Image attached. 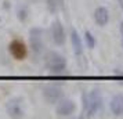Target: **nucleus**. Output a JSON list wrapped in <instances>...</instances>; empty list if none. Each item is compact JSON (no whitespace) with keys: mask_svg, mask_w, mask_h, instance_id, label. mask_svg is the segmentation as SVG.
Returning a JSON list of instances; mask_svg holds the SVG:
<instances>
[{"mask_svg":"<svg viewBox=\"0 0 123 119\" xmlns=\"http://www.w3.org/2000/svg\"><path fill=\"white\" fill-rule=\"evenodd\" d=\"M76 111V104L69 98H61L55 105V113L61 118H67L73 115Z\"/></svg>","mask_w":123,"mask_h":119,"instance_id":"39448f33","label":"nucleus"},{"mask_svg":"<svg viewBox=\"0 0 123 119\" xmlns=\"http://www.w3.org/2000/svg\"><path fill=\"white\" fill-rule=\"evenodd\" d=\"M44 65L50 72L58 74L67 68V60L62 54L57 51H49L44 57Z\"/></svg>","mask_w":123,"mask_h":119,"instance_id":"f03ea898","label":"nucleus"},{"mask_svg":"<svg viewBox=\"0 0 123 119\" xmlns=\"http://www.w3.org/2000/svg\"><path fill=\"white\" fill-rule=\"evenodd\" d=\"M28 14H29V11H28V7L26 6H19L18 7L17 17H18V19H19L21 22H25V21L28 19Z\"/></svg>","mask_w":123,"mask_h":119,"instance_id":"ddd939ff","label":"nucleus"},{"mask_svg":"<svg viewBox=\"0 0 123 119\" xmlns=\"http://www.w3.org/2000/svg\"><path fill=\"white\" fill-rule=\"evenodd\" d=\"M64 96V91L57 85H47L43 87V97L49 104H57Z\"/></svg>","mask_w":123,"mask_h":119,"instance_id":"0eeeda50","label":"nucleus"},{"mask_svg":"<svg viewBox=\"0 0 123 119\" xmlns=\"http://www.w3.org/2000/svg\"><path fill=\"white\" fill-rule=\"evenodd\" d=\"M29 43L36 56H39L44 50V43H43V29L42 28H32L29 31Z\"/></svg>","mask_w":123,"mask_h":119,"instance_id":"20e7f679","label":"nucleus"},{"mask_svg":"<svg viewBox=\"0 0 123 119\" xmlns=\"http://www.w3.org/2000/svg\"><path fill=\"white\" fill-rule=\"evenodd\" d=\"M6 112L10 118H24V100L21 97H12L6 102Z\"/></svg>","mask_w":123,"mask_h":119,"instance_id":"7ed1b4c3","label":"nucleus"},{"mask_svg":"<svg viewBox=\"0 0 123 119\" xmlns=\"http://www.w3.org/2000/svg\"><path fill=\"white\" fill-rule=\"evenodd\" d=\"M94 21L100 26H105L106 24L109 22V11H108L106 7L100 6L95 8L94 10Z\"/></svg>","mask_w":123,"mask_h":119,"instance_id":"1a4fd4ad","label":"nucleus"},{"mask_svg":"<svg viewBox=\"0 0 123 119\" xmlns=\"http://www.w3.org/2000/svg\"><path fill=\"white\" fill-rule=\"evenodd\" d=\"M64 3H65V0H46L47 10H49L51 14H57V13L64 7Z\"/></svg>","mask_w":123,"mask_h":119,"instance_id":"f8f14e48","label":"nucleus"},{"mask_svg":"<svg viewBox=\"0 0 123 119\" xmlns=\"http://www.w3.org/2000/svg\"><path fill=\"white\" fill-rule=\"evenodd\" d=\"M84 40H86V44H87V47H90V49H94L95 39H94V36L90 33L89 31H86V32H84Z\"/></svg>","mask_w":123,"mask_h":119,"instance_id":"4468645a","label":"nucleus"},{"mask_svg":"<svg viewBox=\"0 0 123 119\" xmlns=\"http://www.w3.org/2000/svg\"><path fill=\"white\" fill-rule=\"evenodd\" d=\"M50 36L53 43L57 46H64L65 40H67V35H65V29L62 26V24L60 21H54L51 24L50 28Z\"/></svg>","mask_w":123,"mask_h":119,"instance_id":"6e6552de","label":"nucleus"},{"mask_svg":"<svg viewBox=\"0 0 123 119\" xmlns=\"http://www.w3.org/2000/svg\"><path fill=\"white\" fill-rule=\"evenodd\" d=\"M82 101H83L84 118L94 116L100 109H102V96L98 90H91L87 91V93H83Z\"/></svg>","mask_w":123,"mask_h":119,"instance_id":"f257e3e1","label":"nucleus"},{"mask_svg":"<svg viewBox=\"0 0 123 119\" xmlns=\"http://www.w3.org/2000/svg\"><path fill=\"white\" fill-rule=\"evenodd\" d=\"M71 43H72V49L75 51V54L76 56H82V53H83V44H82V40H80L79 33L75 29H72V32H71Z\"/></svg>","mask_w":123,"mask_h":119,"instance_id":"9b49d317","label":"nucleus"},{"mask_svg":"<svg viewBox=\"0 0 123 119\" xmlns=\"http://www.w3.org/2000/svg\"><path fill=\"white\" fill-rule=\"evenodd\" d=\"M109 107H111V111L113 115H116V116L123 115V96L122 94H117V96L113 97L111 100Z\"/></svg>","mask_w":123,"mask_h":119,"instance_id":"9d476101","label":"nucleus"},{"mask_svg":"<svg viewBox=\"0 0 123 119\" xmlns=\"http://www.w3.org/2000/svg\"><path fill=\"white\" fill-rule=\"evenodd\" d=\"M8 51H10V54L15 60H18V61L25 60L26 56H28V47H26V44L24 43L22 40H19V39L12 40L11 43L8 44Z\"/></svg>","mask_w":123,"mask_h":119,"instance_id":"423d86ee","label":"nucleus"},{"mask_svg":"<svg viewBox=\"0 0 123 119\" xmlns=\"http://www.w3.org/2000/svg\"><path fill=\"white\" fill-rule=\"evenodd\" d=\"M119 29H120V35H122V44H123V22H120V26H119Z\"/></svg>","mask_w":123,"mask_h":119,"instance_id":"2eb2a0df","label":"nucleus"}]
</instances>
